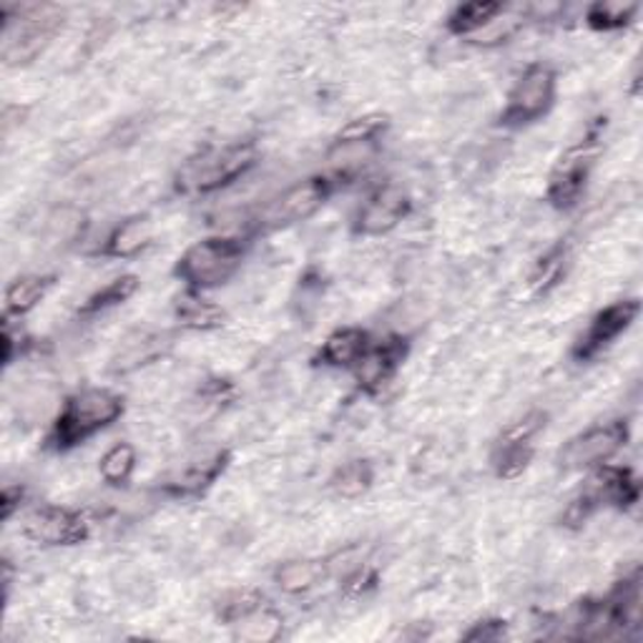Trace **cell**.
Here are the masks:
<instances>
[{"label":"cell","mask_w":643,"mask_h":643,"mask_svg":"<svg viewBox=\"0 0 643 643\" xmlns=\"http://www.w3.org/2000/svg\"><path fill=\"white\" fill-rule=\"evenodd\" d=\"M505 636V621H480L471 633H465L467 641H498Z\"/></svg>","instance_id":"f1b7e54d"},{"label":"cell","mask_w":643,"mask_h":643,"mask_svg":"<svg viewBox=\"0 0 643 643\" xmlns=\"http://www.w3.org/2000/svg\"><path fill=\"white\" fill-rule=\"evenodd\" d=\"M247 247L237 237H209L197 241L179 257L174 274L189 291L224 287L241 270Z\"/></svg>","instance_id":"7a4b0ae2"},{"label":"cell","mask_w":643,"mask_h":643,"mask_svg":"<svg viewBox=\"0 0 643 643\" xmlns=\"http://www.w3.org/2000/svg\"><path fill=\"white\" fill-rule=\"evenodd\" d=\"M372 337L360 328H342L324 340V345L317 355V362L324 367H342V370H355L362 362V357L370 353Z\"/></svg>","instance_id":"4fadbf2b"},{"label":"cell","mask_w":643,"mask_h":643,"mask_svg":"<svg viewBox=\"0 0 643 643\" xmlns=\"http://www.w3.org/2000/svg\"><path fill=\"white\" fill-rule=\"evenodd\" d=\"M330 575L328 561H284L274 571V583L284 591L297 596V593H307Z\"/></svg>","instance_id":"2e32d148"},{"label":"cell","mask_w":643,"mask_h":643,"mask_svg":"<svg viewBox=\"0 0 643 643\" xmlns=\"http://www.w3.org/2000/svg\"><path fill=\"white\" fill-rule=\"evenodd\" d=\"M237 626H239V636L247 641H272L282 633V618L266 606L259 608V611H254L252 616L241 618Z\"/></svg>","instance_id":"83f0119b"},{"label":"cell","mask_w":643,"mask_h":643,"mask_svg":"<svg viewBox=\"0 0 643 643\" xmlns=\"http://www.w3.org/2000/svg\"><path fill=\"white\" fill-rule=\"evenodd\" d=\"M639 5L636 3H618V0H604V3H593L586 11L588 28L598 33H614L631 26L636 19Z\"/></svg>","instance_id":"44dd1931"},{"label":"cell","mask_w":643,"mask_h":643,"mask_svg":"<svg viewBox=\"0 0 643 643\" xmlns=\"http://www.w3.org/2000/svg\"><path fill=\"white\" fill-rule=\"evenodd\" d=\"M558 96V76L546 63H533L521 73L508 94V104L498 123L505 129H523L550 114Z\"/></svg>","instance_id":"277c9868"},{"label":"cell","mask_w":643,"mask_h":643,"mask_svg":"<svg viewBox=\"0 0 643 643\" xmlns=\"http://www.w3.org/2000/svg\"><path fill=\"white\" fill-rule=\"evenodd\" d=\"M591 166H593V139L586 141V144L575 146L568 152L561 164L556 166V171L550 174V183H548V202L556 209H573L581 202L583 191L588 187V177H591Z\"/></svg>","instance_id":"30bf717a"},{"label":"cell","mask_w":643,"mask_h":643,"mask_svg":"<svg viewBox=\"0 0 643 643\" xmlns=\"http://www.w3.org/2000/svg\"><path fill=\"white\" fill-rule=\"evenodd\" d=\"M224 309L199 297V291L183 295L177 305V320L189 330H219L224 324Z\"/></svg>","instance_id":"d6986e66"},{"label":"cell","mask_w":643,"mask_h":643,"mask_svg":"<svg viewBox=\"0 0 643 643\" xmlns=\"http://www.w3.org/2000/svg\"><path fill=\"white\" fill-rule=\"evenodd\" d=\"M629 422L626 420H614L606 425H596L581 436L571 438L563 445L561 461L563 467L568 471H583V467H598L611 461V457L621 450L626 442H629Z\"/></svg>","instance_id":"8992f818"},{"label":"cell","mask_w":643,"mask_h":643,"mask_svg":"<svg viewBox=\"0 0 643 643\" xmlns=\"http://www.w3.org/2000/svg\"><path fill=\"white\" fill-rule=\"evenodd\" d=\"M388 129V119L382 114H367L360 119H353L345 129L337 133V146H362L372 144L382 131Z\"/></svg>","instance_id":"4316f807"},{"label":"cell","mask_w":643,"mask_h":643,"mask_svg":"<svg viewBox=\"0 0 643 643\" xmlns=\"http://www.w3.org/2000/svg\"><path fill=\"white\" fill-rule=\"evenodd\" d=\"M257 146L252 141H239L222 148H209L202 156L191 158L179 174V189L191 194H212L229 183L239 181L254 169Z\"/></svg>","instance_id":"3957f363"},{"label":"cell","mask_w":643,"mask_h":643,"mask_svg":"<svg viewBox=\"0 0 643 643\" xmlns=\"http://www.w3.org/2000/svg\"><path fill=\"white\" fill-rule=\"evenodd\" d=\"M21 498H23V490L21 488H5L3 490V503H0V505H3V517H5V521L13 515L15 508L21 505Z\"/></svg>","instance_id":"4dcf8cb0"},{"label":"cell","mask_w":643,"mask_h":643,"mask_svg":"<svg viewBox=\"0 0 643 643\" xmlns=\"http://www.w3.org/2000/svg\"><path fill=\"white\" fill-rule=\"evenodd\" d=\"M374 583H378V575H374L372 571H357L345 581V588L349 593H362L370 586H374Z\"/></svg>","instance_id":"f546056e"},{"label":"cell","mask_w":643,"mask_h":643,"mask_svg":"<svg viewBox=\"0 0 643 643\" xmlns=\"http://www.w3.org/2000/svg\"><path fill=\"white\" fill-rule=\"evenodd\" d=\"M152 239H154V224L148 222V216H131V219L121 222L119 227L108 234L102 254L114 257V259L136 257L152 245Z\"/></svg>","instance_id":"9a60e30c"},{"label":"cell","mask_w":643,"mask_h":643,"mask_svg":"<svg viewBox=\"0 0 643 643\" xmlns=\"http://www.w3.org/2000/svg\"><path fill=\"white\" fill-rule=\"evenodd\" d=\"M374 483V471L367 461H353L342 465L340 471L332 475V488L337 490L342 498H360Z\"/></svg>","instance_id":"cb8c5ba5"},{"label":"cell","mask_w":643,"mask_h":643,"mask_svg":"<svg viewBox=\"0 0 643 643\" xmlns=\"http://www.w3.org/2000/svg\"><path fill=\"white\" fill-rule=\"evenodd\" d=\"M533 440H508V438H500L496 442V450H492V467H496V475L498 478H517L525 467L531 465L533 461Z\"/></svg>","instance_id":"ffe728a7"},{"label":"cell","mask_w":643,"mask_h":643,"mask_svg":"<svg viewBox=\"0 0 643 643\" xmlns=\"http://www.w3.org/2000/svg\"><path fill=\"white\" fill-rule=\"evenodd\" d=\"M23 533L33 543H44V546H79L91 536L86 517L56 505L33 511L23 523Z\"/></svg>","instance_id":"9c48e42d"},{"label":"cell","mask_w":643,"mask_h":643,"mask_svg":"<svg viewBox=\"0 0 643 643\" xmlns=\"http://www.w3.org/2000/svg\"><path fill=\"white\" fill-rule=\"evenodd\" d=\"M227 465H229L227 450H216V453L187 465L179 475H174V478L166 483V492L174 498L199 496V492H204L224 471H227Z\"/></svg>","instance_id":"5bb4252c"},{"label":"cell","mask_w":643,"mask_h":643,"mask_svg":"<svg viewBox=\"0 0 643 643\" xmlns=\"http://www.w3.org/2000/svg\"><path fill=\"white\" fill-rule=\"evenodd\" d=\"M262 606H264L262 593L254 588H241L222 596L219 604H216V614H219L224 623H239L241 618L252 616Z\"/></svg>","instance_id":"d4e9b609"},{"label":"cell","mask_w":643,"mask_h":643,"mask_svg":"<svg viewBox=\"0 0 643 643\" xmlns=\"http://www.w3.org/2000/svg\"><path fill=\"white\" fill-rule=\"evenodd\" d=\"M53 287V277H40V274H28V277H19L8 284L5 289V307L8 314L23 317L31 309H36L40 299L48 295V289Z\"/></svg>","instance_id":"ac0fdd59"},{"label":"cell","mask_w":643,"mask_h":643,"mask_svg":"<svg viewBox=\"0 0 643 643\" xmlns=\"http://www.w3.org/2000/svg\"><path fill=\"white\" fill-rule=\"evenodd\" d=\"M407 345L405 337H388L380 342H372L370 353L362 357V362L355 367L357 380L367 392H378L382 385L395 378V372L400 370V365L405 362L407 357Z\"/></svg>","instance_id":"7c38bea8"},{"label":"cell","mask_w":643,"mask_h":643,"mask_svg":"<svg viewBox=\"0 0 643 643\" xmlns=\"http://www.w3.org/2000/svg\"><path fill=\"white\" fill-rule=\"evenodd\" d=\"M410 194L397 183H385L360 206L353 222V231L360 237H382V234L395 229L410 214Z\"/></svg>","instance_id":"ba28073f"},{"label":"cell","mask_w":643,"mask_h":643,"mask_svg":"<svg viewBox=\"0 0 643 643\" xmlns=\"http://www.w3.org/2000/svg\"><path fill=\"white\" fill-rule=\"evenodd\" d=\"M641 312L639 299H621V302H614L596 312L591 324L583 332L581 340L575 342L573 357L579 362H588L593 357H598L604 349H608L614 342L623 335L626 330L636 322Z\"/></svg>","instance_id":"52a82bcc"},{"label":"cell","mask_w":643,"mask_h":643,"mask_svg":"<svg viewBox=\"0 0 643 643\" xmlns=\"http://www.w3.org/2000/svg\"><path fill=\"white\" fill-rule=\"evenodd\" d=\"M164 340L166 335H152V332H141L139 340H131L129 347L123 349L119 362H116V370L129 372L133 367L152 362L154 357L164 353Z\"/></svg>","instance_id":"484cf974"},{"label":"cell","mask_w":643,"mask_h":643,"mask_svg":"<svg viewBox=\"0 0 643 643\" xmlns=\"http://www.w3.org/2000/svg\"><path fill=\"white\" fill-rule=\"evenodd\" d=\"M337 179L332 177H309L305 181L295 183L287 191H282L277 199H272L270 204L259 214V227L264 229H282L289 224L305 222L309 216H314L320 209L328 204V199L335 191Z\"/></svg>","instance_id":"5b68a950"},{"label":"cell","mask_w":643,"mask_h":643,"mask_svg":"<svg viewBox=\"0 0 643 643\" xmlns=\"http://www.w3.org/2000/svg\"><path fill=\"white\" fill-rule=\"evenodd\" d=\"M123 397L106 388H86L66 400L61 413L48 432V448L56 453H66L106 430L123 415Z\"/></svg>","instance_id":"6da1fadb"},{"label":"cell","mask_w":643,"mask_h":643,"mask_svg":"<svg viewBox=\"0 0 643 643\" xmlns=\"http://www.w3.org/2000/svg\"><path fill=\"white\" fill-rule=\"evenodd\" d=\"M133 471H136V448L131 442H116L98 463V473L108 486H127Z\"/></svg>","instance_id":"7402d4cb"},{"label":"cell","mask_w":643,"mask_h":643,"mask_svg":"<svg viewBox=\"0 0 643 643\" xmlns=\"http://www.w3.org/2000/svg\"><path fill=\"white\" fill-rule=\"evenodd\" d=\"M503 11L505 8L500 3H492V0H475V3L457 5L448 19V31L453 36H473V33L492 26Z\"/></svg>","instance_id":"e0dca14e"},{"label":"cell","mask_w":643,"mask_h":643,"mask_svg":"<svg viewBox=\"0 0 643 643\" xmlns=\"http://www.w3.org/2000/svg\"><path fill=\"white\" fill-rule=\"evenodd\" d=\"M136 289H139V277H133V274H123V277L108 282L104 289L94 291V295L86 299V305L81 307V314L83 317L98 314V312H104V309L123 305Z\"/></svg>","instance_id":"603a6c76"},{"label":"cell","mask_w":643,"mask_h":643,"mask_svg":"<svg viewBox=\"0 0 643 643\" xmlns=\"http://www.w3.org/2000/svg\"><path fill=\"white\" fill-rule=\"evenodd\" d=\"M21 23L15 33H5V61L8 63H26L33 61L40 51H44L48 40L53 38V33L61 26L58 15H46L38 8H26L21 11Z\"/></svg>","instance_id":"8fae6325"}]
</instances>
